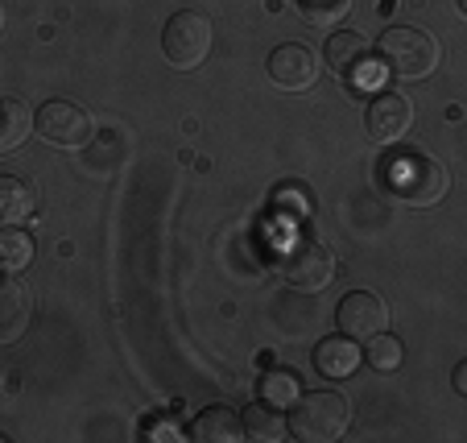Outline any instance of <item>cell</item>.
I'll list each match as a JSON object with an SVG mask.
<instances>
[{
    "label": "cell",
    "instance_id": "cell-5",
    "mask_svg": "<svg viewBox=\"0 0 467 443\" xmlns=\"http://www.w3.org/2000/svg\"><path fill=\"white\" fill-rule=\"evenodd\" d=\"M277 274H282V282L294 286V290L315 294V290H323V286L336 278V258H331L318 240L294 237L290 245L277 253Z\"/></svg>",
    "mask_w": 467,
    "mask_h": 443
},
{
    "label": "cell",
    "instance_id": "cell-18",
    "mask_svg": "<svg viewBox=\"0 0 467 443\" xmlns=\"http://www.w3.org/2000/svg\"><path fill=\"white\" fill-rule=\"evenodd\" d=\"M364 344H368V364L377 373H393V369H401V361H406V348H401V340L389 336V332L364 340Z\"/></svg>",
    "mask_w": 467,
    "mask_h": 443
},
{
    "label": "cell",
    "instance_id": "cell-1",
    "mask_svg": "<svg viewBox=\"0 0 467 443\" xmlns=\"http://www.w3.org/2000/svg\"><path fill=\"white\" fill-rule=\"evenodd\" d=\"M385 186H389V195L410 204V207H434L447 199L451 174L442 162L426 158V153H389L385 158Z\"/></svg>",
    "mask_w": 467,
    "mask_h": 443
},
{
    "label": "cell",
    "instance_id": "cell-8",
    "mask_svg": "<svg viewBox=\"0 0 467 443\" xmlns=\"http://www.w3.org/2000/svg\"><path fill=\"white\" fill-rule=\"evenodd\" d=\"M364 129H368L372 142H401V137L414 129V100L401 96V91H380L368 104V116H364Z\"/></svg>",
    "mask_w": 467,
    "mask_h": 443
},
{
    "label": "cell",
    "instance_id": "cell-9",
    "mask_svg": "<svg viewBox=\"0 0 467 443\" xmlns=\"http://www.w3.org/2000/svg\"><path fill=\"white\" fill-rule=\"evenodd\" d=\"M269 79L282 91H306L318 79V54L302 42H285L269 54Z\"/></svg>",
    "mask_w": 467,
    "mask_h": 443
},
{
    "label": "cell",
    "instance_id": "cell-12",
    "mask_svg": "<svg viewBox=\"0 0 467 443\" xmlns=\"http://www.w3.org/2000/svg\"><path fill=\"white\" fill-rule=\"evenodd\" d=\"M37 212V191L17 174H0V228L26 224Z\"/></svg>",
    "mask_w": 467,
    "mask_h": 443
},
{
    "label": "cell",
    "instance_id": "cell-16",
    "mask_svg": "<svg viewBox=\"0 0 467 443\" xmlns=\"http://www.w3.org/2000/svg\"><path fill=\"white\" fill-rule=\"evenodd\" d=\"M34 261V237L21 224L0 228V274H21Z\"/></svg>",
    "mask_w": 467,
    "mask_h": 443
},
{
    "label": "cell",
    "instance_id": "cell-4",
    "mask_svg": "<svg viewBox=\"0 0 467 443\" xmlns=\"http://www.w3.org/2000/svg\"><path fill=\"white\" fill-rule=\"evenodd\" d=\"M212 42H215V26L207 13L199 9H182L166 21L161 29V54L170 58V67L178 71H194L203 67L207 54H212Z\"/></svg>",
    "mask_w": 467,
    "mask_h": 443
},
{
    "label": "cell",
    "instance_id": "cell-7",
    "mask_svg": "<svg viewBox=\"0 0 467 443\" xmlns=\"http://www.w3.org/2000/svg\"><path fill=\"white\" fill-rule=\"evenodd\" d=\"M339 332L348 340H372L389 328V307L377 290H352L339 302Z\"/></svg>",
    "mask_w": 467,
    "mask_h": 443
},
{
    "label": "cell",
    "instance_id": "cell-17",
    "mask_svg": "<svg viewBox=\"0 0 467 443\" xmlns=\"http://www.w3.org/2000/svg\"><path fill=\"white\" fill-rule=\"evenodd\" d=\"M240 423H244L248 439H256V443H277L290 435L282 423V415H277V406H269V402H253V406L240 415Z\"/></svg>",
    "mask_w": 467,
    "mask_h": 443
},
{
    "label": "cell",
    "instance_id": "cell-21",
    "mask_svg": "<svg viewBox=\"0 0 467 443\" xmlns=\"http://www.w3.org/2000/svg\"><path fill=\"white\" fill-rule=\"evenodd\" d=\"M150 439H182V431H178L174 423H153L150 427Z\"/></svg>",
    "mask_w": 467,
    "mask_h": 443
},
{
    "label": "cell",
    "instance_id": "cell-2",
    "mask_svg": "<svg viewBox=\"0 0 467 443\" xmlns=\"http://www.w3.org/2000/svg\"><path fill=\"white\" fill-rule=\"evenodd\" d=\"M352 423V406H348L344 394L331 390H315V394H298L290 402V423L285 431L298 435L306 443H336L339 435Z\"/></svg>",
    "mask_w": 467,
    "mask_h": 443
},
{
    "label": "cell",
    "instance_id": "cell-15",
    "mask_svg": "<svg viewBox=\"0 0 467 443\" xmlns=\"http://www.w3.org/2000/svg\"><path fill=\"white\" fill-rule=\"evenodd\" d=\"M29 129H34V112H29L17 96L0 100V153L17 150V145L29 137Z\"/></svg>",
    "mask_w": 467,
    "mask_h": 443
},
{
    "label": "cell",
    "instance_id": "cell-10",
    "mask_svg": "<svg viewBox=\"0 0 467 443\" xmlns=\"http://www.w3.org/2000/svg\"><path fill=\"white\" fill-rule=\"evenodd\" d=\"M323 58H327V67H331L339 79H360L364 67H372L368 42H364L360 34H352V29H339V34L327 37Z\"/></svg>",
    "mask_w": 467,
    "mask_h": 443
},
{
    "label": "cell",
    "instance_id": "cell-14",
    "mask_svg": "<svg viewBox=\"0 0 467 443\" xmlns=\"http://www.w3.org/2000/svg\"><path fill=\"white\" fill-rule=\"evenodd\" d=\"M191 439H199V443H236V439H244V423H240V415L228 410V406H207L203 415L191 423Z\"/></svg>",
    "mask_w": 467,
    "mask_h": 443
},
{
    "label": "cell",
    "instance_id": "cell-13",
    "mask_svg": "<svg viewBox=\"0 0 467 443\" xmlns=\"http://www.w3.org/2000/svg\"><path fill=\"white\" fill-rule=\"evenodd\" d=\"M315 369L323 373V377H352V373L360 369V348H356V340H348V336L318 340Z\"/></svg>",
    "mask_w": 467,
    "mask_h": 443
},
{
    "label": "cell",
    "instance_id": "cell-22",
    "mask_svg": "<svg viewBox=\"0 0 467 443\" xmlns=\"http://www.w3.org/2000/svg\"><path fill=\"white\" fill-rule=\"evenodd\" d=\"M0 29H5V9H0Z\"/></svg>",
    "mask_w": 467,
    "mask_h": 443
},
{
    "label": "cell",
    "instance_id": "cell-6",
    "mask_svg": "<svg viewBox=\"0 0 467 443\" xmlns=\"http://www.w3.org/2000/svg\"><path fill=\"white\" fill-rule=\"evenodd\" d=\"M34 124H37V137L58 145V150H79V145L91 142V116L83 112L79 104H71V100H50V104H42Z\"/></svg>",
    "mask_w": 467,
    "mask_h": 443
},
{
    "label": "cell",
    "instance_id": "cell-3",
    "mask_svg": "<svg viewBox=\"0 0 467 443\" xmlns=\"http://www.w3.org/2000/svg\"><path fill=\"white\" fill-rule=\"evenodd\" d=\"M380 58L397 79H426L442 62V46L439 37H431L418 26H393L380 34Z\"/></svg>",
    "mask_w": 467,
    "mask_h": 443
},
{
    "label": "cell",
    "instance_id": "cell-11",
    "mask_svg": "<svg viewBox=\"0 0 467 443\" xmlns=\"http://www.w3.org/2000/svg\"><path fill=\"white\" fill-rule=\"evenodd\" d=\"M29 315H34L29 290L17 278H0V344H13L29 328Z\"/></svg>",
    "mask_w": 467,
    "mask_h": 443
},
{
    "label": "cell",
    "instance_id": "cell-19",
    "mask_svg": "<svg viewBox=\"0 0 467 443\" xmlns=\"http://www.w3.org/2000/svg\"><path fill=\"white\" fill-rule=\"evenodd\" d=\"M298 377L294 373H265V382H261V398L269 402V406H290L294 398H298Z\"/></svg>",
    "mask_w": 467,
    "mask_h": 443
},
{
    "label": "cell",
    "instance_id": "cell-20",
    "mask_svg": "<svg viewBox=\"0 0 467 443\" xmlns=\"http://www.w3.org/2000/svg\"><path fill=\"white\" fill-rule=\"evenodd\" d=\"M302 5V17L318 29H331L348 9H352V0H298Z\"/></svg>",
    "mask_w": 467,
    "mask_h": 443
}]
</instances>
